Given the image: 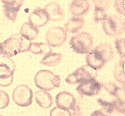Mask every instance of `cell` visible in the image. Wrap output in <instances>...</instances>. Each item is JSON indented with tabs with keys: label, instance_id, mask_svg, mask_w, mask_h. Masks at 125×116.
Masks as SVG:
<instances>
[{
	"label": "cell",
	"instance_id": "6da1fadb",
	"mask_svg": "<svg viewBox=\"0 0 125 116\" xmlns=\"http://www.w3.org/2000/svg\"><path fill=\"white\" fill-rule=\"evenodd\" d=\"M114 56V50L110 45L101 43L86 55L87 67L94 70L101 69L105 63L110 61Z\"/></svg>",
	"mask_w": 125,
	"mask_h": 116
},
{
	"label": "cell",
	"instance_id": "7a4b0ae2",
	"mask_svg": "<svg viewBox=\"0 0 125 116\" xmlns=\"http://www.w3.org/2000/svg\"><path fill=\"white\" fill-rule=\"evenodd\" d=\"M31 43V42L26 40L18 33L12 34L2 43L3 54L8 57H12L21 52L29 51Z\"/></svg>",
	"mask_w": 125,
	"mask_h": 116
},
{
	"label": "cell",
	"instance_id": "3957f363",
	"mask_svg": "<svg viewBox=\"0 0 125 116\" xmlns=\"http://www.w3.org/2000/svg\"><path fill=\"white\" fill-rule=\"evenodd\" d=\"M35 85L42 91H49L58 88L61 85V78L50 70H40L34 77Z\"/></svg>",
	"mask_w": 125,
	"mask_h": 116
},
{
	"label": "cell",
	"instance_id": "277c9868",
	"mask_svg": "<svg viewBox=\"0 0 125 116\" xmlns=\"http://www.w3.org/2000/svg\"><path fill=\"white\" fill-rule=\"evenodd\" d=\"M69 44L71 48L76 53L87 54L92 47L93 37L87 32H81L72 37Z\"/></svg>",
	"mask_w": 125,
	"mask_h": 116
},
{
	"label": "cell",
	"instance_id": "5b68a950",
	"mask_svg": "<svg viewBox=\"0 0 125 116\" xmlns=\"http://www.w3.org/2000/svg\"><path fill=\"white\" fill-rule=\"evenodd\" d=\"M15 64L10 57L0 56V86L7 87L13 82Z\"/></svg>",
	"mask_w": 125,
	"mask_h": 116
},
{
	"label": "cell",
	"instance_id": "8992f818",
	"mask_svg": "<svg viewBox=\"0 0 125 116\" xmlns=\"http://www.w3.org/2000/svg\"><path fill=\"white\" fill-rule=\"evenodd\" d=\"M12 98L14 103L18 106L28 107L32 103V90L26 85H20L14 89Z\"/></svg>",
	"mask_w": 125,
	"mask_h": 116
},
{
	"label": "cell",
	"instance_id": "52a82bcc",
	"mask_svg": "<svg viewBox=\"0 0 125 116\" xmlns=\"http://www.w3.org/2000/svg\"><path fill=\"white\" fill-rule=\"evenodd\" d=\"M102 27L109 36H117L124 32V21L117 15H107L102 22Z\"/></svg>",
	"mask_w": 125,
	"mask_h": 116
},
{
	"label": "cell",
	"instance_id": "ba28073f",
	"mask_svg": "<svg viewBox=\"0 0 125 116\" xmlns=\"http://www.w3.org/2000/svg\"><path fill=\"white\" fill-rule=\"evenodd\" d=\"M67 39V33L63 27H50L46 33V41L50 47H59Z\"/></svg>",
	"mask_w": 125,
	"mask_h": 116
},
{
	"label": "cell",
	"instance_id": "9c48e42d",
	"mask_svg": "<svg viewBox=\"0 0 125 116\" xmlns=\"http://www.w3.org/2000/svg\"><path fill=\"white\" fill-rule=\"evenodd\" d=\"M101 88L102 84L95 78H92L81 82L77 87V91L82 96H93L99 94Z\"/></svg>",
	"mask_w": 125,
	"mask_h": 116
},
{
	"label": "cell",
	"instance_id": "30bf717a",
	"mask_svg": "<svg viewBox=\"0 0 125 116\" xmlns=\"http://www.w3.org/2000/svg\"><path fill=\"white\" fill-rule=\"evenodd\" d=\"M95 78V75L93 74L89 69H87V66H82L77 68L73 73H70L66 78V82L67 84H80L82 81L89 79Z\"/></svg>",
	"mask_w": 125,
	"mask_h": 116
},
{
	"label": "cell",
	"instance_id": "8fae6325",
	"mask_svg": "<svg viewBox=\"0 0 125 116\" xmlns=\"http://www.w3.org/2000/svg\"><path fill=\"white\" fill-rule=\"evenodd\" d=\"M55 103L57 108L71 111L76 105V99L72 93L67 91H61L56 95Z\"/></svg>",
	"mask_w": 125,
	"mask_h": 116
},
{
	"label": "cell",
	"instance_id": "7c38bea8",
	"mask_svg": "<svg viewBox=\"0 0 125 116\" xmlns=\"http://www.w3.org/2000/svg\"><path fill=\"white\" fill-rule=\"evenodd\" d=\"M23 3L24 2L22 0H11V1L3 0L2 3H3V12H4L5 16L11 22H15L17 18L18 11L20 10Z\"/></svg>",
	"mask_w": 125,
	"mask_h": 116
},
{
	"label": "cell",
	"instance_id": "4fadbf2b",
	"mask_svg": "<svg viewBox=\"0 0 125 116\" xmlns=\"http://www.w3.org/2000/svg\"><path fill=\"white\" fill-rule=\"evenodd\" d=\"M43 10L48 15L49 21L59 22L65 18L64 10L57 2H50L45 5Z\"/></svg>",
	"mask_w": 125,
	"mask_h": 116
},
{
	"label": "cell",
	"instance_id": "5bb4252c",
	"mask_svg": "<svg viewBox=\"0 0 125 116\" xmlns=\"http://www.w3.org/2000/svg\"><path fill=\"white\" fill-rule=\"evenodd\" d=\"M28 21L30 24L38 28L44 26L49 22V17L43 9L37 8L29 14Z\"/></svg>",
	"mask_w": 125,
	"mask_h": 116
},
{
	"label": "cell",
	"instance_id": "9a60e30c",
	"mask_svg": "<svg viewBox=\"0 0 125 116\" xmlns=\"http://www.w3.org/2000/svg\"><path fill=\"white\" fill-rule=\"evenodd\" d=\"M89 3L86 0H73L69 4V11L73 16L82 17L89 10Z\"/></svg>",
	"mask_w": 125,
	"mask_h": 116
},
{
	"label": "cell",
	"instance_id": "2e32d148",
	"mask_svg": "<svg viewBox=\"0 0 125 116\" xmlns=\"http://www.w3.org/2000/svg\"><path fill=\"white\" fill-rule=\"evenodd\" d=\"M35 99L38 106L43 108H49L53 105L52 96L48 91H38L35 93Z\"/></svg>",
	"mask_w": 125,
	"mask_h": 116
},
{
	"label": "cell",
	"instance_id": "e0dca14e",
	"mask_svg": "<svg viewBox=\"0 0 125 116\" xmlns=\"http://www.w3.org/2000/svg\"><path fill=\"white\" fill-rule=\"evenodd\" d=\"M38 33H39L38 28L30 24L29 22H24L21 26V28L20 35L23 37L24 38H26V40L31 42L38 37Z\"/></svg>",
	"mask_w": 125,
	"mask_h": 116
},
{
	"label": "cell",
	"instance_id": "ac0fdd59",
	"mask_svg": "<svg viewBox=\"0 0 125 116\" xmlns=\"http://www.w3.org/2000/svg\"><path fill=\"white\" fill-rule=\"evenodd\" d=\"M84 25V20L82 17L73 16L66 24H65V30L66 33H76L79 31Z\"/></svg>",
	"mask_w": 125,
	"mask_h": 116
},
{
	"label": "cell",
	"instance_id": "d6986e66",
	"mask_svg": "<svg viewBox=\"0 0 125 116\" xmlns=\"http://www.w3.org/2000/svg\"><path fill=\"white\" fill-rule=\"evenodd\" d=\"M29 51L34 55H47L52 52V48L46 43H38V42H31L30 45Z\"/></svg>",
	"mask_w": 125,
	"mask_h": 116
},
{
	"label": "cell",
	"instance_id": "ffe728a7",
	"mask_svg": "<svg viewBox=\"0 0 125 116\" xmlns=\"http://www.w3.org/2000/svg\"><path fill=\"white\" fill-rule=\"evenodd\" d=\"M105 89L110 93L111 96H114L115 99L124 100V87H119L113 82H109L105 85H102Z\"/></svg>",
	"mask_w": 125,
	"mask_h": 116
},
{
	"label": "cell",
	"instance_id": "44dd1931",
	"mask_svg": "<svg viewBox=\"0 0 125 116\" xmlns=\"http://www.w3.org/2000/svg\"><path fill=\"white\" fill-rule=\"evenodd\" d=\"M61 57H62V56H61V53L50 52V53L47 54L43 57V59L40 61V63L48 67H54L57 64H59V62L61 60Z\"/></svg>",
	"mask_w": 125,
	"mask_h": 116
},
{
	"label": "cell",
	"instance_id": "7402d4cb",
	"mask_svg": "<svg viewBox=\"0 0 125 116\" xmlns=\"http://www.w3.org/2000/svg\"><path fill=\"white\" fill-rule=\"evenodd\" d=\"M114 77L119 83H122L124 86V59L120 60L114 67Z\"/></svg>",
	"mask_w": 125,
	"mask_h": 116
},
{
	"label": "cell",
	"instance_id": "603a6c76",
	"mask_svg": "<svg viewBox=\"0 0 125 116\" xmlns=\"http://www.w3.org/2000/svg\"><path fill=\"white\" fill-rule=\"evenodd\" d=\"M97 103L100 106H101L104 111L106 112L107 114H112L115 111V100L108 102L104 99H101V98H98Z\"/></svg>",
	"mask_w": 125,
	"mask_h": 116
},
{
	"label": "cell",
	"instance_id": "cb8c5ba5",
	"mask_svg": "<svg viewBox=\"0 0 125 116\" xmlns=\"http://www.w3.org/2000/svg\"><path fill=\"white\" fill-rule=\"evenodd\" d=\"M115 47L116 50H117V53L119 54L121 57H123L124 59V56H125V42H124V38H118L115 41Z\"/></svg>",
	"mask_w": 125,
	"mask_h": 116
},
{
	"label": "cell",
	"instance_id": "d4e9b609",
	"mask_svg": "<svg viewBox=\"0 0 125 116\" xmlns=\"http://www.w3.org/2000/svg\"><path fill=\"white\" fill-rule=\"evenodd\" d=\"M10 104V96L6 91L0 90V109H3Z\"/></svg>",
	"mask_w": 125,
	"mask_h": 116
},
{
	"label": "cell",
	"instance_id": "484cf974",
	"mask_svg": "<svg viewBox=\"0 0 125 116\" xmlns=\"http://www.w3.org/2000/svg\"><path fill=\"white\" fill-rule=\"evenodd\" d=\"M107 15L105 14V12L101 9L94 8V19L95 22H103L105 18H106Z\"/></svg>",
	"mask_w": 125,
	"mask_h": 116
},
{
	"label": "cell",
	"instance_id": "4316f807",
	"mask_svg": "<svg viewBox=\"0 0 125 116\" xmlns=\"http://www.w3.org/2000/svg\"><path fill=\"white\" fill-rule=\"evenodd\" d=\"M50 116H72L71 111H67V110H63L61 108H59L57 107H54L53 109H51Z\"/></svg>",
	"mask_w": 125,
	"mask_h": 116
},
{
	"label": "cell",
	"instance_id": "83f0119b",
	"mask_svg": "<svg viewBox=\"0 0 125 116\" xmlns=\"http://www.w3.org/2000/svg\"><path fill=\"white\" fill-rule=\"evenodd\" d=\"M111 3H112V2L110 0H94V7L98 9H101L104 11L105 10H108Z\"/></svg>",
	"mask_w": 125,
	"mask_h": 116
},
{
	"label": "cell",
	"instance_id": "f1b7e54d",
	"mask_svg": "<svg viewBox=\"0 0 125 116\" xmlns=\"http://www.w3.org/2000/svg\"><path fill=\"white\" fill-rule=\"evenodd\" d=\"M124 3H125L124 0H116V1L114 2L115 9L117 10V11L118 12L119 14H121L122 15H124V14H125Z\"/></svg>",
	"mask_w": 125,
	"mask_h": 116
},
{
	"label": "cell",
	"instance_id": "f546056e",
	"mask_svg": "<svg viewBox=\"0 0 125 116\" xmlns=\"http://www.w3.org/2000/svg\"><path fill=\"white\" fill-rule=\"evenodd\" d=\"M72 116H83L82 113H81V109L77 104L74 106V108L71 110Z\"/></svg>",
	"mask_w": 125,
	"mask_h": 116
},
{
	"label": "cell",
	"instance_id": "4dcf8cb0",
	"mask_svg": "<svg viewBox=\"0 0 125 116\" xmlns=\"http://www.w3.org/2000/svg\"><path fill=\"white\" fill-rule=\"evenodd\" d=\"M90 116H108V115L104 114L101 110H95V111H94L92 114H91Z\"/></svg>",
	"mask_w": 125,
	"mask_h": 116
},
{
	"label": "cell",
	"instance_id": "1f68e13d",
	"mask_svg": "<svg viewBox=\"0 0 125 116\" xmlns=\"http://www.w3.org/2000/svg\"><path fill=\"white\" fill-rule=\"evenodd\" d=\"M3 54V45H2V43H0V56H2Z\"/></svg>",
	"mask_w": 125,
	"mask_h": 116
},
{
	"label": "cell",
	"instance_id": "d6a6232c",
	"mask_svg": "<svg viewBox=\"0 0 125 116\" xmlns=\"http://www.w3.org/2000/svg\"><path fill=\"white\" fill-rule=\"evenodd\" d=\"M0 116H3V115H0Z\"/></svg>",
	"mask_w": 125,
	"mask_h": 116
}]
</instances>
